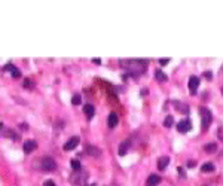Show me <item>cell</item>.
I'll use <instances>...</instances> for the list:
<instances>
[{
	"label": "cell",
	"instance_id": "obj_3",
	"mask_svg": "<svg viewBox=\"0 0 223 186\" xmlns=\"http://www.w3.org/2000/svg\"><path fill=\"white\" fill-rule=\"evenodd\" d=\"M128 66H130V68H131V72L134 74H141L146 70L144 63H140V61H128Z\"/></svg>",
	"mask_w": 223,
	"mask_h": 186
},
{
	"label": "cell",
	"instance_id": "obj_23",
	"mask_svg": "<svg viewBox=\"0 0 223 186\" xmlns=\"http://www.w3.org/2000/svg\"><path fill=\"white\" fill-rule=\"evenodd\" d=\"M45 186H55V183H54L52 180H46L45 182Z\"/></svg>",
	"mask_w": 223,
	"mask_h": 186
},
{
	"label": "cell",
	"instance_id": "obj_2",
	"mask_svg": "<svg viewBox=\"0 0 223 186\" xmlns=\"http://www.w3.org/2000/svg\"><path fill=\"white\" fill-rule=\"evenodd\" d=\"M40 167H42L43 171H54L55 167H57V164H55V161L51 156H45L42 159V162H40Z\"/></svg>",
	"mask_w": 223,
	"mask_h": 186
},
{
	"label": "cell",
	"instance_id": "obj_24",
	"mask_svg": "<svg viewBox=\"0 0 223 186\" xmlns=\"http://www.w3.org/2000/svg\"><path fill=\"white\" fill-rule=\"evenodd\" d=\"M204 76H205L207 79H211V72H205V73H204Z\"/></svg>",
	"mask_w": 223,
	"mask_h": 186
},
{
	"label": "cell",
	"instance_id": "obj_9",
	"mask_svg": "<svg viewBox=\"0 0 223 186\" xmlns=\"http://www.w3.org/2000/svg\"><path fill=\"white\" fill-rule=\"evenodd\" d=\"M5 70H8V72H11L12 78H19V76H21V72H19V70H18L17 67H13L12 64H6Z\"/></svg>",
	"mask_w": 223,
	"mask_h": 186
},
{
	"label": "cell",
	"instance_id": "obj_8",
	"mask_svg": "<svg viewBox=\"0 0 223 186\" xmlns=\"http://www.w3.org/2000/svg\"><path fill=\"white\" fill-rule=\"evenodd\" d=\"M107 121H109L107 124H109L110 128H114V127L118 125V121H119V118H118V115H116L114 112H112V113L109 115V119H107Z\"/></svg>",
	"mask_w": 223,
	"mask_h": 186
},
{
	"label": "cell",
	"instance_id": "obj_26",
	"mask_svg": "<svg viewBox=\"0 0 223 186\" xmlns=\"http://www.w3.org/2000/svg\"><path fill=\"white\" fill-rule=\"evenodd\" d=\"M92 61L95 63V64H100V63H101V60H98V58H94V60H92Z\"/></svg>",
	"mask_w": 223,
	"mask_h": 186
},
{
	"label": "cell",
	"instance_id": "obj_14",
	"mask_svg": "<svg viewBox=\"0 0 223 186\" xmlns=\"http://www.w3.org/2000/svg\"><path fill=\"white\" fill-rule=\"evenodd\" d=\"M201 170H202V173H213V171H214V164L205 162L202 167H201Z\"/></svg>",
	"mask_w": 223,
	"mask_h": 186
},
{
	"label": "cell",
	"instance_id": "obj_7",
	"mask_svg": "<svg viewBox=\"0 0 223 186\" xmlns=\"http://www.w3.org/2000/svg\"><path fill=\"white\" fill-rule=\"evenodd\" d=\"M36 147H37V143H36L35 140H27L25 143H24V152L30 153V152H33Z\"/></svg>",
	"mask_w": 223,
	"mask_h": 186
},
{
	"label": "cell",
	"instance_id": "obj_20",
	"mask_svg": "<svg viewBox=\"0 0 223 186\" xmlns=\"http://www.w3.org/2000/svg\"><path fill=\"white\" fill-rule=\"evenodd\" d=\"M72 168H73L74 171H79L80 170V162L77 159H73V161H72Z\"/></svg>",
	"mask_w": 223,
	"mask_h": 186
},
{
	"label": "cell",
	"instance_id": "obj_22",
	"mask_svg": "<svg viewBox=\"0 0 223 186\" xmlns=\"http://www.w3.org/2000/svg\"><path fill=\"white\" fill-rule=\"evenodd\" d=\"M168 61H170V58H161V60H159L161 66H165V64H168Z\"/></svg>",
	"mask_w": 223,
	"mask_h": 186
},
{
	"label": "cell",
	"instance_id": "obj_18",
	"mask_svg": "<svg viewBox=\"0 0 223 186\" xmlns=\"http://www.w3.org/2000/svg\"><path fill=\"white\" fill-rule=\"evenodd\" d=\"M216 149H217V146H216L214 143H210V145H205V152H208V153L216 152Z\"/></svg>",
	"mask_w": 223,
	"mask_h": 186
},
{
	"label": "cell",
	"instance_id": "obj_5",
	"mask_svg": "<svg viewBox=\"0 0 223 186\" xmlns=\"http://www.w3.org/2000/svg\"><path fill=\"white\" fill-rule=\"evenodd\" d=\"M198 86H199V79H198L196 76H190V79H189V92H190L192 96L196 94Z\"/></svg>",
	"mask_w": 223,
	"mask_h": 186
},
{
	"label": "cell",
	"instance_id": "obj_19",
	"mask_svg": "<svg viewBox=\"0 0 223 186\" xmlns=\"http://www.w3.org/2000/svg\"><path fill=\"white\" fill-rule=\"evenodd\" d=\"M80 101H82V98H80V96H77V94L72 97V104H74V106L80 104Z\"/></svg>",
	"mask_w": 223,
	"mask_h": 186
},
{
	"label": "cell",
	"instance_id": "obj_21",
	"mask_svg": "<svg viewBox=\"0 0 223 186\" xmlns=\"http://www.w3.org/2000/svg\"><path fill=\"white\" fill-rule=\"evenodd\" d=\"M24 85H25V88H33V82H31V80H29V79H25Z\"/></svg>",
	"mask_w": 223,
	"mask_h": 186
},
{
	"label": "cell",
	"instance_id": "obj_25",
	"mask_svg": "<svg viewBox=\"0 0 223 186\" xmlns=\"http://www.w3.org/2000/svg\"><path fill=\"white\" fill-rule=\"evenodd\" d=\"M178 173H180V176H182V177H183V176H184V173H183V168H182V167L178 168Z\"/></svg>",
	"mask_w": 223,
	"mask_h": 186
},
{
	"label": "cell",
	"instance_id": "obj_10",
	"mask_svg": "<svg viewBox=\"0 0 223 186\" xmlns=\"http://www.w3.org/2000/svg\"><path fill=\"white\" fill-rule=\"evenodd\" d=\"M128 149H130V141H122L119 145V150H118V153H119L120 156H124L126 152H128Z\"/></svg>",
	"mask_w": 223,
	"mask_h": 186
},
{
	"label": "cell",
	"instance_id": "obj_12",
	"mask_svg": "<svg viewBox=\"0 0 223 186\" xmlns=\"http://www.w3.org/2000/svg\"><path fill=\"white\" fill-rule=\"evenodd\" d=\"M86 152L89 153V155H92V156H100V155H101V152H100L95 146H92V145H88V146H86Z\"/></svg>",
	"mask_w": 223,
	"mask_h": 186
},
{
	"label": "cell",
	"instance_id": "obj_16",
	"mask_svg": "<svg viewBox=\"0 0 223 186\" xmlns=\"http://www.w3.org/2000/svg\"><path fill=\"white\" fill-rule=\"evenodd\" d=\"M155 74H156V79L161 80V82H165V80H167V76H165V73H164V72L156 70V72H155Z\"/></svg>",
	"mask_w": 223,
	"mask_h": 186
},
{
	"label": "cell",
	"instance_id": "obj_6",
	"mask_svg": "<svg viewBox=\"0 0 223 186\" xmlns=\"http://www.w3.org/2000/svg\"><path fill=\"white\" fill-rule=\"evenodd\" d=\"M79 141H80L79 137H72L69 141H66V143H64V150H73L74 147L79 145Z\"/></svg>",
	"mask_w": 223,
	"mask_h": 186
},
{
	"label": "cell",
	"instance_id": "obj_13",
	"mask_svg": "<svg viewBox=\"0 0 223 186\" xmlns=\"http://www.w3.org/2000/svg\"><path fill=\"white\" fill-rule=\"evenodd\" d=\"M168 162H170V158H168V156H162V158L158 161V168L164 170L167 165H168Z\"/></svg>",
	"mask_w": 223,
	"mask_h": 186
},
{
	"label": "cell",
	"instance_id": "obj_4",
	"mask_svg": "<svg viewBox=\"0 0 223 186\" xmlns=\"http://www.w3.org/2000/svg\"><path fill=\"white\" fill-rule=\"evenodd\" d=\"M190 128H192V124H190L189 119H183V121H180V122L177 124V131L178 133H182V134L190 131Z\"/></svg>",
	"mask_w": 223,
	"mask_h": 186
},
{
	"label": "cell",
	"instance_id": "obj_17",
	"mask_svg": "<svg viewBox=\"0 0 223 186\" xmlns=\"http://www.w3.org/2000/svg\"><path fill=\"white\" fill-rule=\"evenodd\" d=\"M173 122H174V118H173L171 115H168L165 119H164V127H167V128H170L173 125Z\"/></svg>",
	"mask_w": 223,
	"mask_h": 186
},
{
	"label": "cell",
	"instance_id": "obj_1",
	"mask_svg": "<svg viewBox=\"0 0 223 186\" xmlns=\"http://www.w3.org/2000/svg\"><path fill=\"white\" fill-rule=\"evenodd\" d=\"M199 113H201V118H202V130H207L208 127H210V124H211V112L208 110V109H205V107H201L199 109Z\"/></svg>",
	"mask_w": 223,
	"mask_h": 186
},
{
	"label": "cell",
	"instance_id": "obj_11",
	"mask_svg": "<svg viewBox=\"0 0 223 186\" xmlns=\"http://www.w3.org/2000/svg\"><path fill=\"white\" fill-rule=\"evenodd\" d=\"M161 182V177L156 174H150L147 179V186H156Z\"/></svg>",
	"mask_w": 223,
	"mask_h": 186
},
{
	"label": "cell",
	"instance_id": "obj_15",
	"mask_svg": "<svg viewBox=\"0 0 223 186\" xmlns=\"http://www.w3.org/2000/svg\"><path fill=\"white\" fill-rule=\"evenodd\" d=\"M83 112H85V115L88 116V118H92V116H94V113H95V110H94V106L86 104V106L83 107Z\"/></svg>",
	"mask_w": 223,
	"mask_h": 186
}]
</instances>
